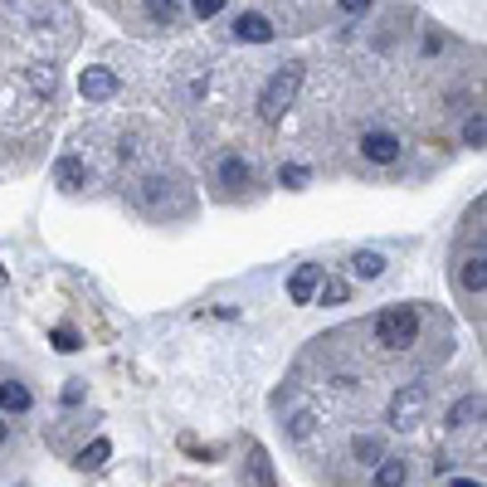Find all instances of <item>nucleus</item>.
Instances as JSON below:
<instances>
[{"mask_svg":"<svg viewBox=\"0 0 487 487\" xmlns=\"http://www.w3.org/2000/svg\"><path fill=\"white\" fill-rule=\"evenodd\" d=\"M0 443H5V419H0Z\"/></svg>","mask_w":487,"mask_h":487,"instance_id":"nucleus-27","label":"nucleus"},{"mask_svg":"<svg viewBox=\"0 0 487 487\" xmlns=\"http://www.w3.org/2000/svg\"><path fill=\"white\" fill-rule=\"evenodd\" d=\"M234 39H244V45H268L273 39V25H268V15H239L234 20Z\"/></svg>","mask_w":487,"mask_h":487,"instance_id":"nucleus-7","label":"nucleus"},{"mask_svg":"<svg viewBox=\"0 0 487 487\" xmlns=\"http://www.w3.org/2000/svg\"><path fill=\"white\" fill-rule=\"evenodd\" d=\"M108 459H112V443H108V439H93L88 449L78 453V468H88V473H93V468H102Z\"/></svg>","mask_w":487,"mask_h":487,"instance_id":"nucleus-16","label":"nucleus"},{"mask_svg":"<svg viewBox=\"0 0 487 487\" xmlns=\"http://www.w3.org/2000/svg\"><path fill=\"white\" fill-rule=\"evenodd\" d=\"M297 88H303V64H283L273 78L264 83V93H258V118H264V122H283V112L293 108Z\"/></svg>","mask_w":487,"mask_h":487,"instance_id":"nucleus-1","label":"nucleus"},{"mask_svg":"<svg viewBox=\"0 0 487 487\" xmlns=\"http://www.w3.org/2000/svg\"><path fill=\"white\" fill-rule=\"evenodd\" d=\"M317 297H322V307H341V303H351V288L341 283V278H327V273H322V283H317Z\"/></svg>","mask_w":487,"mask_h":487,"instance_id":"nucleus-15","label":"nucleus"},{"mask_svg":"<svg viewBox=\"0 0 487 487\" xmlns=\"http://www.w3.org/2000/svg\"><path fill=\"white\" fill-rule=\"evenodd\" d=\"M49 341H54V351H64V356H74V351L83 346V341H78V331H74V327H59V331H54V337H49Z\"/></svg>","mask_w":487,"mask_h":487,"instance_id":"nucleus-21","label":"nucleus"},{"mask_svg":"<svg viewBox=\"0 0 487 487\" xmlns=\"http://www.w3.org/2000/svg\"><path fill=\"white\" fill-rule=\"evenodd\" d=\"M356 459H361V463H380V459H386V443L366 434V439H356Z\"/></svg>","mask_w":487,"mask_h":487,"instance_id":"nucleus-20","label":"nucleus"},{"mask_svg":"<svg viewBox=\"0 0 487 487\" xmlns=\"http://www.w3.org/2000/svg\"><path fill=\"white\" fill-rule=\"evenodd\" d=\"M449 487H483V483H473V478H453Z\"/></svg>","mask_w":487,"mask_h":487,"instance_id":"nucleus-26","label":"nucleus"},{"mask_svg":"<svg viewBox=\"0 0 487 487\" xmlns=\"http://www.w3.org/2000/svg\"><path fill=\"white\" fill-rule=\"evenodd\" d=\"M78 88H83L88 102H108L112 93H118V74H112V69H83Z\"/></svg>","mask_w":487,"mask_h":487,"instance_id":"nucleus-5","label":"nucleus"},{"mask_svg":"<svg viewBox=\"0 0 487 487\" xmlns=\"http://www.w3.org/2000/svg\"><path fill=\"white\" fill-rule=\"evenodd\" d=\"M361 157L376 161V166L400 161V137H390V132H366V137H361Z\"/></svg>","mask_w":487,"mask_h":487,"instance_id":"nucleus-4","label":"nucleus"},{"mask_svg":"<svg viewBox=\"0 0 487 487\" xmlns=\"http://www.w3.org/2000/svg\"><path fill=\"white\" fill-rule=\"evenodd\" d=\"M35 88H39V93H54V69H49V74L39 69V74H35Z\"/></svg>","mask_w":487,"mask_h":487,"instance_id":"nucleus-24","label":"nucleus"},{"mask_svg":"<svg viewBox=\"0 0 487 487\" xmlns=\"http://www.w3.org/2000/svg\"><path fill=\"white\" fill-rule=\"evenodd\" d=\"M351 268H356V278H380V273H386V258L370 254V248H361V254L351 258Z\"/></svg>","mask_w":487,"mask_h":487,"instance_id":"nucleus-17","label":"nucleus"},{"mask_svg":"<svg viewBox=\"0 0 487 487\" xmlns=\"http://www.w3.org/2000/svg\"><path fill=\"white\" fill-rule=\"evenodd\" d=\"M191 10L200 20H210V15H220V10H224V0H191Z\"/></svg>","mask_w":487,"mask_h":487,"instance_id":"nucleus-23","label":"nucleus"},{"mask_svg":"<svg viewBox=\"0 0 487 487\" xmlns=\"http://www.w3.org/2000/svg\"><path fill=\"white\" fill-rule=\"evenodd\" d=\"M317 283H322V264H303L293 278H288V297H293V303H312Z\"/></svg>","mask_w":487,"mask_h":487,"instance_id":"nucleus-6","label":"nucleus"},{"mask_svg":"<svg viewBox=\"0 0 487 487\" xmlns=\"http://www.w3.org/2000/svg\"><path fill=\"white\" fill-rule=\"evenodd\" d=\"M473 419H483V395H463L459 405L449 410V424H453V429H468Z\"/></svg>","mask_w":487,"mask_h":487,"instance_id":"nucleus-12","label":"nucleus"},{"mask_svg":"<svg viewBox=\"0 0 487 487\" xmlns=\"http://www.w3.org/2000/svg\"><path fill=\"white\" fill-rule=\"evenodd\" d=\"M483 142H487V122H483V112H478V118L463 122V147H483Z\"/></svg>","mask_w":487,"mask_h":487,"instance_id":"nucleus-19","label":"nucleus"},{"mask_svg":"<svg viewBox=\"0 0 487 487\" xmlns=\"http://www.w3.org/2000/svg\"><path fill=\"white\" fill-rule=\"evenodd\" d=\"M459 283L468 288L473 297H483V293H487V258H483V254H478V258H468V264L459 268Z\"/></svg>","mask_w":487,"mask_h":487,"instance_id":"nucleus-11","label":"nucleus"},{"mask_svg":"<svg viewBox=\"0 0 487 487\" xmlns=\"http://www.w3.org/2000/svg\"><path fill=\"white\" fill-rule=\"evenodd\" d=\"M220 181L230 185V191H244V185L254 181V171H248V161H244V157H224V166H220Z\"/></svg>","mask_w":487,"mask_h":487,"instance_id":"nucleus-13","label":"nucleus"},{"mask_svg":"<svg viewBox=\"0 0 487 487\" xmlns=\"http://www.w3.org/2000/svg\"><path fill=\"white\" fill-rule=\"evenodd\" d=\"M405 483H410V463L386 453V459L376 463V487H405Z\"/></svg>","mask_w":487,"mask_h":487,"instance_id":"nucleus-9","label":"nucleus"},{"mask_svg":"<svg viewBox=\"0 0 487 487\" xmlns=\"http://www.w3.org/2000/svg\"><path fill=\"white\" fill-rule=\"evenodd\" d=\"M248 473H254V483H258V487H278V478H273V459H268V453L258 449V443L248 449Z\"/></svg>","mask_w":487,"mask_h":487,"instance_id":"nucleus-14","label":"nucleus"},{"mask_svg":"<svg viewBox=\"0 0 487 487\" xmlns=\"http://www.w3.org/2000/svg\"><path fill=\"white\" fill-rule=\"evenodd\" d=\"M376 341H380V346H390V351L414 346V341H419V312H414L410 303L386 307V312L376 317Z\"/></svg>","mask_w":487,"mask_h":487,"instance_id":"nucleus-2","label":"nucleus"},{"mask_svg":"<svg viewBox=\"0 0 487 487\" xmlns=\"http://www.w3.org/2000/svg\"><path fill=\"white\" fill-rule=\"evenodd\" d=\"M147 15L157 20V25H175V20H181V5H175V0H147Z\"/></svg>","mask_w":487,"mask_h":487,"instance_id":"nucleus-18","label":"nucleus"},{"mask_svg":"<svg viewBox=\"0 0 487 487\" xmlns=\"http://www.w3.org/2000/svg\"><path fill=\"white\" fill-rule=\"evenodd\" d=\"M54 181L64 185V191H83V185H88V171H83V161H78V157H59Z\"/></svg>","mask_w":487,"mask_h":487,"instance_id":"nucleus-10","label":"nucleus"},{"mask_svg":"<svg viewBox=\"0 0 487 487\" xmlns=\"http://www.w3.org/2000/svg\"><path fill=\"white\" fill-rule=\"evenodd\" d=\"M341 10H346V15H361V10H370V0H337Z\"/></svg>","mask_w":487,"mask_h":487,"instance_id":"nucleus-25","label":"nucleus"},{"mask_svg":"<svg viewBox=\"0 0 487 487\" xmlns=\"http://www.w3.org/2000/svg\"><path fill=\"white\" fill-rule=\"evenodd\" d=\"M424 405H429V390L424 386L395 390V400H390V424H395V429H414V424L424 419Z\"/></svg>","mask_w":487,"mask_h":487,"instance_id":"nucleus-3","label":"nucleus"},{"mask_svg":"<svg viewBox=\"0 0 487 487\" xmlns=\"http://www.w3.org/2000/svg\"><path fill=\"white\" fill-rule=\"evenodd\" d=\"M29 405H35V395H29L20 380H0V410L5 414H29Z\"/></svg>","mask_w":487,"mask_h":487,"instance_id":"nucleus-8","label":"nucleus"},{"mask_svg":"<svg viewBox=\"0 0 487 487\" xmlns=\"http://www.w3.org/2000/svg\"><path fill=\"white\" fill-rule=\"evenodd\" d=\"M307 175H312L307 166H283V171H278V181H283V185H307Z\"/></svg>","mask_w":487,"mask_h":487,"instance_id":"nucleus-22","label":"nucleus"}]
</instances>
